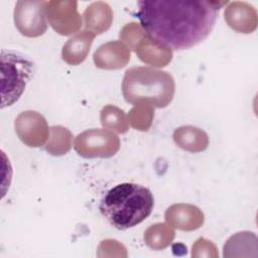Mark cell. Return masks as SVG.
Returning <instances> with one entry per match:
<instances>
[{
	"label": "cell",
	"mask_w": 258,
	"mask_h": 258,
	"mask_svg": "<svg viewBox=\"0 0 258 258\" xmlns=\"http://www.w3.org/2000/svg\"><path fill=\"white\" fill-rule=\"evenodd\" d=\"M228 1L137 2L136 17L154 43L171 50L190 48L212 32L221 8Z\"/></svg>",
	"instance_id": "6da1fadb"
},
{
	"label": "cell",
	"mask_w": 258,
	"mask_h": 258,
	"mask_svg": "<svg viewBox=\"0 0 258 258\" xmlns=\"http://www.w3.org/2000/svg\"><path fill=\"white\" fill-rule=\"evenodd\" d=\"M122 88L127 102L136 104L140 100H146L158 108L165 107L174 93V83L170 75L144 67L127 70Z\"/></svg>",
	"instance_id": "3957f363"
},
{
	"label": "cell",
	"mask_w": 258,
	"mask_h": 258,
	"mask_svg": "<svg viewBox=\"0 0 258 258\" xmlns=\"http://www.w3.org/2000/svg\"><path fill=\"white\" fill-rule=\"evenodd\" d=\"M1 108L9 107L17 102L26 85L35 73L34 61L26 54L1 49Z\"/></svg>",
	"instance_id": "277c9868"
},
{
	"label": "cell",
	"mask_w": 258,
	"mask_h": 258,
	"mask_svg": "<svg viewBox=\"0 0 258 258\" xmlns=\"http://www.w3.org/2000/svg\"><path fill=\"white\" fill-rule=\"evenodd\" d=\"M151 190L138 183L123 182L109 189L100 203V211L111 226L127 230L137 226L152 213Z\"/></svg>",
	"instance_id": "7a4b0ae2"
},
{
	"label": "cell",
	"mask_w": 258,
	"mask_h": 258,
	"mask_svg": "<svg viewBox=\"0 0 258 258\" xmlns=\"http://www.w3.org/2000/svg\"><path fill=\"white\" fill-rule=\"evenodd\" d=\"M46 1H18L14 9V21L19 31L27 36H37L46 30Z\"/></svg>",
	"instance_id": "5b68a950"
}]
</instances>
